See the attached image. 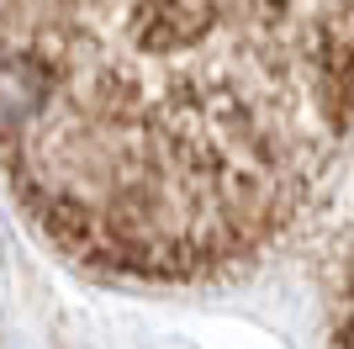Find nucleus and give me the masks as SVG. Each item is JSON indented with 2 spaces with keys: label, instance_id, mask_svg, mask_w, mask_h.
I'll use <instances>...</instances> for the list:
<instances>
[{
  "label": "nucleus",
  "instance_id": "1",
  "mask_svg": "<svg viewBox=\"0 0 354 349\" xmlns=\"http://www.w3.org/2000/svg\"><path fill=\"white\" fill-rule=\"evenodd\" d=\"M354 138V0H6V180L64 260L212 280Z\"/></svg>",
  "mask_w": 354,
  "mask_h": 349
},
{
  "label": "nucleus",
  "instance_id": "2",
  "mask_svg": "<svg viewBox=\"0 0 354 349\" xmlns=\"http://www.w3.org/2000/svg\"><path fill=\"white\" fill-rule=\"evenodd\" d=\"M323 334L328 349H354V202L339 217L323 265Z\"/></svg>",
  "mask_w": 354,
  "mask_h": 349
}]
</instances>
